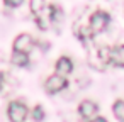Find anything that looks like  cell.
I'll use <instances>...</instances> for the list:
<instances>
[{"mask_svg": "<svg viewBox=\"0 0 124 122\" xmlns=\"http://www.w3.org/2000/svg\"><path fill=\"white\" fill-rule=\"evenodd\" d=\"M109 21H110V15L107 12H95L92 17H90V32L92 34H99L102 31H105V27L109 26Z\"/></svg>", "mask_w": 124, "mask_h": 122, "instance_id": "obj_1", "label": "cell"}, {"mask_svg": "<svg viewBox=\"0 0 124 122\" xmlns=\"http://www.w3.org/2000/svg\"><path fill=\"white\" fill-rule=\"evenodd\" d=\"M44 86H46V90H48L49 93H58V92H61V90H65V88L68 86V81H66V78H65L63 75L58 73V75L49 76V78L46 80Z\"/></svg>", "mask_w": 124, "mask_h": 122, "instance_id": "obj_2", "label": "cell"}, {"mask_svg": "<svg viewBox=\"0 0 124 122\" xmlns=\"http://www.w3.org/2000/svg\"><path fill=\"white\" fill-rule=\"evenodd\" d=\"M27 117V107L22 102H12L9 105V119L12 122H24Z\"/></svg>", "mask_w": 124, "mask_h": 122, "instance_id": "obj_3", "label": "cell"}, {"mask_svg": "<svg viewBox=\"0 0 124 122\" xmlns=\"http://www.w3.org/2000/svg\"><path fill=\"white\" fill-rule=\"evenodd\" d=\"M32 48H34V39L29 34H21L14 41V51H21V53L29 54L32 51Z\"/></svg>", "mask_w": 124, "mask_h": 122, "instance_id": "obj_4", "label": "cell"}, {"mask_svg": "<svg viewBox=\"0 0 124 122\" xmlns=\"http://www.w3.org/2000/svg\"><path fill=\"white\" fill-rule=\"evenodd\" d=\"M109 63L124 68V44L116 46V48H109Z\"/></svg>", "mask_w": 124, "mask_h": 122, "instance_id": "obj_5", "label": "cell"}, {"mask_svg": "<svg viewBox=\"0 0 124 122\" xmlns=\"http://www.w3.org/2000/svg\"><path fill=\"white\" fill-rule=\"evenodd\" d=\"M97 103H93L92 100H85V102H82L80 103V107H78V112H80V115L83 117V119H90V117H93L95 114H97Z\"/></svg>", "mask_w": 124, "mask_h": 122, "instance_id": "obj_6", "label": "cell"}, {"mask_svg": "<svg viewBox=\"0 0 124 122\" xmlns=\"http://www.w3.org/2000/svg\"><path fill=\"white\" fill-rule=\"evenodd\" d=\"M71 70H73V65H71V61H70L66 56H63V58L58 59V63H56V71H58L60 75H68Z\"/></svg>", "mask_w": 124, "mask_h": 122, "instance_id": "obj_7", "label": "cell"}, {"mask_svg": "<svg viewBox=\"0 0 124 122\" xmlns=\"http://www.w3.org/2000/svg\"><path fill=\"white\" fill-rule=\"evenodd\" d=\"M12 63H14V65H17V66H26V65L29 63V58H27V54H26V53L14 51V54H12Z\"/></svg>", "mask_w": 124, "mask_h": 122, "instance_id": "obj_8", "label": "cell"}, {"mask_svg": "<svg viewBox=\"0 0 124 122\" xmlns=\"http://www.w3.org/2000/svg\"><path fill=\"white\" fill-rule=\"evenodd\" d=\"M112 110H114V115H116L121 122H124V100H117V102L114 103Z\"/></svg>", "mask_w": 124, "mask_h": 122, "instance_id": "obj_9", "label": "cell"}, {"mask_svg": "<svg viewBox=\"0 0 124 122\" xmlns=\"http://www.w3.org/2000/svg\"><path fill=\"white\" fill-rule=\"evenodd\" d=\"M32 117H34V120H41V119L44 117V112H43V108H41L39 105L34 108V112H32Z\"/></svg>", "mask_w": 124, "mask_h": 122, "instance_id": "obj_10", "label": "cell"}, {"mask_svg": "<svg viewBox=\"0 0 124 122\" xmlns=\"http://www.w3.org/2000/svg\"><path fill=\"white\" fill-rule=\"evenodd\" d=\"M4 2H5L9 7H19V5L24 2V0H4Z\"/></svg>", "mask_w": 124, "mask_h": 122, "instance_id": "obj_11", "label": "cell"}, {"mask_svg": "<svg viewBox=\"0 0 124 122\" xmlns=\"http://www.w3.org/2000/svg\"><path fill=\"white\" fill-rule=\"evenodd\" d=\"M92 122H107L105 119H95V120H92Z\"/></svg>", "mask_w": 124, "mask_h": 122, "instance_id": "obj_12", "label": "cell"}, {"mask_svg": "<svg viewBox=\"0 0 124 122\" xmlns=\"http://www.w3.org/2000/svg\"><path fill=\"white\" fill-rule=\"evenodd\" d=\"M2 78H4V76H2V73H0V83H2Z\"/></svg>", "mask_w": 124, "mask_h": 122, "instance_id": "obj_13", "label": "cell"}]
</instances>
